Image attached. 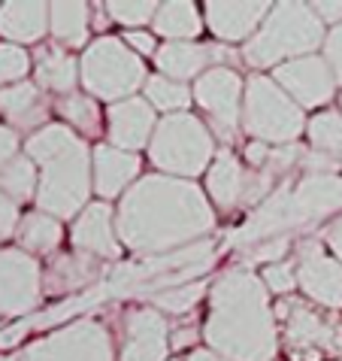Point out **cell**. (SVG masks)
<instances>
[{
    "mask_svg": "<svg viewBox=\"0 0 342 361\" xmlns=\"http://www.w3.org/2000/svg\"><path fill=\"white\" fill-rule=\"evenodd\" d=\"M273 4H206L203 18L206 27L213 31L221 46L227 43H248L251 37L260 31V25L267 22Z\"/></svg>",
    "mask_w": 342,
    "mask_h": 361,
    "instance_id": "obj_18",
    "label": "cell"
},
{
    "mask_svg": "<svg viewBox=\"0 0 342 361\" xmlns=\"http://www.w3.org/2000/svg\"><path fill=\"white\" fill-rule=\"evenodd\" d=\"M312 9H315V16L321 18V22L327 25H342V0L339 4H334V0H318V4H312Z\"/></svg>",
    "mask_w": 342,
    "mask_h": 361,
    "instance_id": "obj_40",
    "label": "cell"
},
{
    "mask_svg": "<svg viewBox=\"0 0 342 361\" xmlns=\"http://www.w3.org/2000/svg\"><path fill=\"white\" fill-rule=\"evenodd\" d=\"M206 343L224 361H273L276 325L270 292L251 270H227L213 286Z\"/></svg>",
    "mask_w": 342,
    "mask_h": 361,
    "instance_id": "obj_2",
    "label": "cell"
},
{
    "mask_svg": "<svg viewBox=\"0 0 342 361\" xmlns=\"http://www.w3.org/2000/svg\"><path fill=\"white\" fill-rule=\"evenodd\" d=\"M306 134L315 152L321 155H342V113L324 109L306 122Z\"/></svg>",
    "mask_w": 342,
    "mask_h": 361,
    "instance_id": "obj_30",
    "label": "cell"
},
{
    "mask_svg": "<svg viewBox=\"0 0 342 361\" xmlns=\"http://www.w3.org/2000/svg\"><path fill=\"white\" fill-rule=\"evenodd\" d=\"M339 106H342V94H339Z\"/></svg>",
    "mask_w": 342,
    "mask_h": 361,
    "instance_id": "obj_44",
    "label": "cell"
},
{
    "mask_svg": "<svg viewBox=\"0 0 342 361\" xmlns=\"http://www.w3.org/2000/svg\"><path fill=\"white\" fill-rule=\"evenodd\" d=\"M125 43H127L130 52H137L139 58H143V55H155V52H158L155 37H152V34H146V31H127V34H125Z\"/></svg>",
    "mask_w": 342,
    "mask_h": 361,
    "instance_id": "obj_38",
    "label": "cell"
},
{
    "mask_svg": "<svg viewBox=\"0 0 342 361\" xmlns=\"http://www.w3.org/2000/svg\"><path fill=\"white\" fill-rule=\"evenodd\" d=\"M279 313L288 316V353H294L297 361H321L324 353L342 355V331L327 322L318 310L291 300Z\"/></svg>",
    "mask_w": 342,
    "mask_h": 361,
    "instance_id": "obj_10",
    "label": "cell"
},
{
    "mask_svg": "<svg viewBox=\"0 0 342 361\" xmlns=\"http://www.w3.org/2000/svg\"><path fill=\"white\" fill-rule=\"evenodd\" d=\"M243 131L267 146H291L306 131V118L281 85L270 76H251L243 94Z\"/></svg>",
    "mask_w": 342,
    "mask_h": 361,
    "instance_id": "obj_7",
    "label": "cell"
},
{
    "mask_svg": "<svg viewBox=\"0 0 342 361\" xmlns=\"http://www.w3.org/2000/svg\"><path fill=\"white\" fill-rule=\"evenodd\" d=\"M18 222H22V213H18V204L9 195L0 192V243L9 237H15Z\"/></svg>",
    "mask_w": 342,
    "mask_h": 361,
    "instance_id": "obj_35",
    "label": "cell"
},
{
    "mask_svg": "<svg viewBox=\"0 0 342 361\" xmlns=\"http://www.w3.org/2000/svg\"><path fill=\"white\" fill-rule=\"evenodd\" d=\"M324 61L334 70L336 85H342V25H336L324 39Z\"/></svg>",
    "mask_w": 342,
    "mask_h": 361,
    "instance_id": "obj_36",
    "label": "cell"
},
{
    "mask_svg": "<svg viewBox=\"0 0 342 361\" xmlns=\"http://www.w3.org/2000/svg\"><path fill=\"white\" fill-rule=\"evenodd\" d=\"M58 113L67 122V128L73 125L76 131H82L88 137H97L100 134V122H103V113H100L97 100L91 94H82V92H73L58 100Z\"/></svg>",
    "mask_w": 342,
    "mask_h": 361,
    "instance_id": "obj_29",
    "label": "cell"
},
{
    "mask_svg": "<svg viewBox=\"0 0 342 361\" xmlns=\"http://www.w3.org/2000/svg\"><path fill=\"white\" fill-rule=\"evenodd\" d=\"M170 355V325L158 310H130L125 316L122 361H167Z\"/></svg>",
    "mask_w": 342,
    "mask_h": 361,
    "instance_id": "obj_15",
    "label": "cell"
},
{
    "mask_svg": "<svg viewBox=\"0 0 342 361\" xmlns=\"http://www.w3.org/2000/svg\"><path fill=\"white\" fill-rule=\"evenodd\" d=\"M194 104L213 125V134L230 143L243 128V76L234 67H213L194 82Z\"/></svg>",
    "mask_w": 342,
    "mask_h": 361,
    "instance_id": "obj_8",
    "label": "cell"
},
{
    "mask_svg": "<svg viewBox=\"0 0 342 361\" xmlns=\"http://www.w3.org/2000/svg\"><path fill=\"white\" fill-rule=\"evenodd\" d=\"M0 116L13 131H39L49 125V100L37 82H15L0 88Z\"/></svg>",
    "mask_w": 342,
    "mask_h": 361,
    "instance_id": "obj_20",
    "label": "cell"
},
{
    "mask_svg": "<svg viewBox=\"0 0 342 361\" xmlns=\"http://www.w3.org/2000/svg\"><path fill=\"white\" fill-rule=\"evenodd\" d=\"M273 79L300 109L324 106L336 92L334 70H330V64L318 55H306V58H297V61H288V64L276 67Z\"/></svg>",
    "mask_w": 342,
    "mask_h": 361,
    "instance_id": "obj_12",
    "label": "cell"
},
{
    "mask_svg": "<svg viewBox=\"0 0 342 361\" xmlns=\"http://www.w3.org/2000/svg\"><path fill=\"white\" fill-rule=\"evenodd\" d=\"M18 146H22L18 131H13L9 125H0V170H4L18 155Z\"/></svg>",
    "mask_w": 342,
    "mask_h": 361,
    "instance_id": "obj_37",
    "label": "cell"
},
{
    "mask_svg": "<svg viewBox=\"0 0 342 361\" xmlns=\"http://www.w3.org/2000/svg\"><path fill=\"white\" fill-rule=\"evenodd\" d=\"M18 361H113V340L103 325L79 319L55 334L27 343Z\"/></svg>",
    "mask_w": 342,
    "mask_h": 361,
    "instance_id": "obj_9",
    "label": "cell"
},
{
    "mask_svg": "<svg viewBox=\"0 0 342 361\" xmlns=\"http://www.w3.org/2000/svg\"><path fill=\"white\" fill-rule=\"evenodd\" d=\"M79 79L85 92L94 100H118L134 97V92L146 85V61L137 52H130L125 39L118 37H100L85 49L79 61Z\"/></svg>",
    "mask_w": 342,
    "mask_h": 361,
    "instance_id": "obj_6",
    "label": "cell"
},
{
    "mask_svg": "<svg viewBox=\"0 0 342 361\" xmlns=\"http://www.w3.org/2000/svg\"><path fill=\"white\" fill-rule=\"evenodd\" d=\"M25 155L39 164L37 207L55 219H73L88 207L94 192L91 183V149L67 125L39 128L27 137Z\"/></svg>",
    "mask_w": 342,
    "mask_h": 361,
    "instance_id": "obj_3",
    "label": "cell"
},
{
    "mask_svg": "<svg viewBox=\"0 0 342 361\" xmlns=\"http://www.w3.org/2000/svg\"><path fill=\"white\" fill-rule=\"evenodd\" d=\"M324 22L309 4H276L260 31L243 46V61L258 70H276L297 58L315 55V49L324 46Z\"/></svg>",
    "mask_w": 342,
    "mask_h": 361,
    "instance_id": "obj_4",
    "label": "cell"
},
{
    "mask_svg": "<svg viewBox=\"0 0 342 361\" xmlns=\"http://www.w3.org/2000/svg\"><path fill=\"white\" fill-rule=\"evenodd\" d=\"M273 146H267V143H258V140H248L246 149H243V155H246V161L251 167H264L270 158H273V152H270Z\"/></svg>",
    "mask_w": 342,
    "mask_h": 361,
    "instance_id": "obj_39",
    "label": "cell"
},
{
    "mask_svg": "<svg viewBox=\"0 0 342 361\" xmlns=\"http://www.w3.org/2000/svg\"><path fill=\"white\" fill-rule=\"evenodd\" d=\"M158 128V116L146 97H127L118 104H109L106 109V137L109 146L137 152L152 143V134Z\"/></svg>",
    "mask_w": 342,
    "mask_h": 361,
    "instance_id": "obj_14",
    "label": "cell"
},
{
    "mask_svg": "<svg viewBox=\"0 0 342 361\" xmlns=\"http://www.w3.org/2000/svg\"><path fill=\"white\" fill-rule=\"evenodd\" d=\"M64 237V228H61V219L43 213V209H34V213H25L22 222H18L15 231V240H18V249H25L27 255H49L55 252L58 243Z\"/></svg>",
    "mask_w": 342,
    "mask_h": 361,
    "instance_id": "obj_26",
    "label": "cell"
},
{
    "mask_svg": "<svg viewBox=\"0 0 342 361\" xmlns=\"http://www.w3.org/2000/svg\"><path fill=\"white\" fill-rule=\"evenodd\" d=\"M88 27H91V6L82 0H67V4H49V34L55 46L61 49H82L88 43Z\"/></svg>",
    "mask_w": 342,
    "mask_h": 361,
    "instance_id": "obj_24",
    "label": "cell"
},
{
    "mask_svg": "<svg viewBox=\"0 0 342 361\" xmlns=\"http://www.w3.org/2000/svg\"><path fill=\"white\" fill-rule=\"evenodd\" d=\"M106 13L113 22L125 25L127 31H139L143 25L155 22L158 4H152V0H113V4H106Z\"/></svg>",
    "mask_w": 342,
    "mask_h": 361,
    "instance_id": "obj_31",
    "label": "cell"
},
{
    "mask_svg": "<svg viewBox=\"0 0 342 361\" xmlns=\"http://www.w3.org/2000/svg\"><path fill=\"white\" fill-rule=\"evenodd\" d=\"M206 197L221 209L239 207L246 200V170H243V161L230 152V149H218L215 152V161L209 164L206 170Z\"/></svg>",
    "mask_w": 342,
    "mask_h": 361,
    "instance_id": "obj_21",
    "label": "cell"
},
{
    "mask_svg": "<svg viewBox=\"0 0 342 361\" xmlns=\"http://www.w3.org/2000/svg\"><path fill=\"white\" fill-rule=\"evenodd\" d=\"M260 283L267 286V292H276V295H285L297 286V267L288 264V262H276V264H267L264 274H260Z\"/></svg>",
    "mask_w": 342,
    "mask_h": 361,
    "instance_id": "obj_34",
    "label": "cell"
},
{
    "mask_svg": "<svg viewBox=\"0 0 342 361\" xmlns=\"http://www.w3.org/2000/svg\"><path fill=\"white\" fill-rule=\"evenodd\" d=\"M185 361H224V358L215 355V353H194V355L185 358Z\"/></svg>",
    "mask_w": 342,
    "mask_h": 361,
    "instance_id": "obj_43",
    "label": "cell"
},
{
    "mask_svg": "<svg viewBox=\"0 0 342 361\" xmlns=\"http://www.w3.org/2000/svg\"><path fill=\"white\" fill-rule=\"evenodd\" d=\"M49 34V4H0V37L13 46L39 43Z\"/></svg>",
    "mask_w": 342,
    "mask_h": 361,
    "instance_id": "obj_22",
    "label": "cell"
},
{
    "mask_svg": "<svg viewBox=\"0 0 342 361\" xmlns=\"http://www.w3.org/2000/svg\"><path fill=\"white\" fill-rule=\"evenodd\" d=\"M297 286L327 310L342 307V264L318 243H303L297 255Z\"/></svg>",
    "mask_w": 342,
    "mask_h": 361,
    "instance_id": "obj_13",
    "label": "cell"
},
{
    "mask_svg": "<svg viewBox=\"0 0 342 361\" xmlns=\"http://www.w3.org/2000/svg\"><path fill=\"white\" fill-rule=\"evenodd\" d=\"M139 158L137 152H125L109 143H97L91 149V183L94 192L103 200H113L127 192V185L139 176Z\"/></svg>",
    "mask_w": 342,
    "mask_h": 361,
    "instance_id": "obj_19",
    "label": "cell"
},
{
    "mask_svg": "<svg viewBox=\"0 0 342 361\" xmlns=\"http://www.w3.org/2000/svg\"><path fill=\"white\" fill-rule=\"evenodd\" d=\"M31 70H34V61H31V55H27L25 46L0 43V88L25 82Z\"/></svg>",
    "mask_w": 342,
    "mask_h": 361,
    "instance_id": "obj_32",
    "label": "cell"
},
{
    "mask_svg": "<svg viewBox=\"0 0 342 361\" xmlns=\"http://www.w3.org/2000/svg\"><path fill=\"white\" fill-rule=\"evenodd\" d=\"M191 340H194V331H179V337H170V346H176V349H182V346H188Z\"/></svg>",
    "mask_w": 342,
    "mask_h": 361,
    "instance_id": "obj_42",
    "label": "cell"
},
{
    "mask_svg": "<svg viewBox=\"0 0 342 361\" xmlns=\"http://www.w3.org/2000/svg\"><path fill=\"white\" fill-rule=\"evenodd\" d=\"M148 158L164 176L197 179L215 161L213 131L194 113L164 116L148 143Z\"/></svg>",
    "mask_w": 342,
    "mask_h": 361,
    "instance_id": "obj_5",
    "label": "cell"
},
{
    "mask_svg": "<svg viewBox=\"0 0 342 361\" xmlns=\"http://www.w3.org/2000/svg\"><path fill=\"white\" fill-rule=\"evenodd\" d=\"M37 185H39V173H37V164L27 155H15L13 161L0 170V192L13 197L18 207L25 200L37 197Z\"/></svg>",
    "mask_w": 342,
    "mask_h": 361,
    "instance_id": "obj_28",
    "label": "cell"
},
{
    "mask_svg": "<svg viewBox=\"0 0 342 361\" xmlns=\"http://www.w3.org/2000/svg\"><path fill=\"white\" fill-rule=\"evenodd\" d=\"M213 228L215 213L209 197L191 179L164 173L137 179L122 195L115 213L118 243L146 255L191 243Z\"/></svg>",
    "mask_w": 342,
    "mask_h": 361,
    "instance_id": "obj_1",
    "label": "cell"
},
{
    "mask_svg": "<svg viewBox=\"0 0 342 361\" xmlns=\"http://www.w3.org/2000/svg\"><path fill=\"white\" fill-rule=\"evenodd\" d=\"M143 92H146V100L152 104V109H158V113H167V116L185 113V109L191 106V100H194V92H191L185 82H173V79H167L160 73L146 79Z\"/></svg>",
    "mask_w": 342,
    "mask_h": 361,
    "instance_id": "obj_27",
    "label": "cell"
},
{
    "mask_svg": "<svg viewBox=\"0 0 342 361\" xmlns=\"http://www.w3.org/2000/svg\"><path fill=\"white\" fill-rule=\"evenodd\" d=\"M227 49L224 46H209V43H164L155 52V67L160 76L173 79V82H188L197 79L213 67H227L221 64Z\"/></svg>",
    "mask_w": 342,
    "mask_h": 361,
    "instance_id": "obj_17",
    "label": "cell"
},
{
    "mask_svg": "<svg viewBox=\"0 0 342 361\" xmlns=\"http://www.w3.org/2000/svg\"><path fill=\"white\" fill-rule=\"evenodd\" d=\"M70 243L79 252L91 255V258H106L115 262L122 255V243H118V231H115V213L106 200L88 204L82 213L76 216L73 231H70Z\"/></svg>",
    "mask_w": 342,
    "mask_h": 361,
    "instance_id": "obj_16",
    "label": "cell"
},
{
    "mask_svg": "<svg viewBox=\"0 0 342 361\" xmlns=\"http://www.w3.org/2000/svg\"><path fill=\"white\" fill-rule=\"evenodd\" d=\"M327 246L334 249V255H336V262L342 264V216L336 219V222H330V228H327Z\"/></svg>",
    "mask_w": 342,
    "mask_h": 361,
    "instance_id": "obj_41",
    "label": "cell"
},
{
    "mask_svg": "<svg viewBox=\"0 0 342 361\" xmlns=\"http://www.w3.org/2000/svg\"><path fill=\"white\" fill-rule=\"evenodd\" d=\"M34 79L43 92H55V94H73L76 82H79V61L61 46H43L34 58Z\"/></svg>",
    "mask_w": 342,
    "mask_h": 361,
    "instance_id": "obj_23",
    "label": "cell"
},
{
    "mask_svg": "<svg viewBox=\"0 0 342 361\" xmlns=\"http://www.w3.org/2000/svg\"><path fill=\"white\" fill-rule=\"evenodd\" d=\"M152 25L167 43H194L203 31V13L188 0H167V4H158Z\"/></svg>",
    "mask_w": 342,
    "mask_h": 361,
    "instance_id": "obj_25",
    "label": "cell"
},
{
    "mask_svg": "<svg viewBox=\"0 0 342 361\" xmlns=\"http://www.w3.org/2000/svg\"><path fill=\"white\" fill-rule=\"evenodd\" d=\"M200 298H203V283H185V286H176L170 292L158 295L155 304L160 310H167V313H188V310H194Z\"/></svg>",
    "mask_w": 342,
    "mask_h": 361,
    "instance_id": "obj_33",
    "label": "cell"
},
{
    "mask_svg": "<svg viewBox=\"0 0 342 361\" xmlns=\"http://www.w3.org/2000/svg\"><path fill=\"white\" fill-rule=\"evenodd\" d=\"M43 286L39 264L25 249H0V316L15 319L37 310Z\"/></svg>",
    "mask_w": 342,
    "mask_h": 361,
    "instance_id": "obj_11",
    "label": "cell"
}]
</instances>
